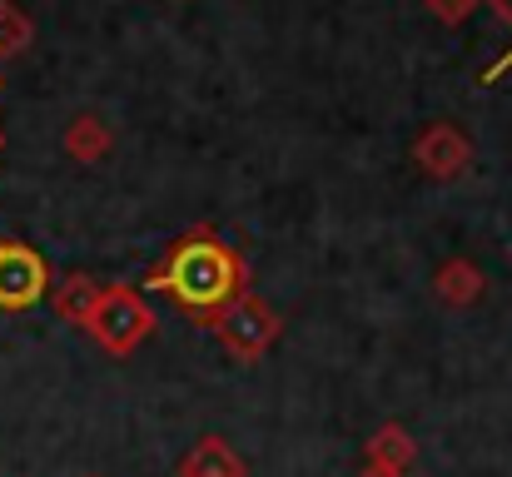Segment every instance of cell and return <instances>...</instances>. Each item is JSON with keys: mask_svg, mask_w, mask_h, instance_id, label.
<instances>
[{"mask_svg": "<svg viewBox=\"0 0 512 477\" xmlns=\"http://www.w3.org/2000/svg\"><path fill=\"white\" fill-rule=\"evenodd\" d=\"M244 279H249V269H244L239 249L229 239H219L209 224H194V229H184L174 239L170 254L145 274V289L170 294L194 323L209 328L244 294Z\"/></svg>", "mask_w": 512, "mask_h": 477, "instance_id": "1", "label": "cell"}, {"mask_svg": "<svg viewBox=\"0 0 512 477\" xmlns=\"http://www.w3.org/2000/svg\"><path fill=\"white\" fill-rule=\"evenodd\" d=\"M209 333H214V338H219L239 363H259V358L269 353V343L284 333V318L274 314L259 294H249V289H244L224 314L209 323Z\"/></svg>", "mask_w": 512, "mask_h": 477, "instance_id": "2", "label": "cell"}, {"mask_svg": "<svg viewBox=\"0 0 512 477\" xmlns=\"http://www.w3.org/2000/svg\"><path fill=\"white\" fill-rule=\"evenodd\" d=\"M85 328L95 333L100 348H110V353L125 358V353H135L155 333V314H150V304L135 289H105L100 304H95V314L85 318Z\"/></svg>", "mask_w": 512, "mask_h": 477, "instance_id": "3", "label": "cell"}, {"mask_svg": "<svg viewBox=\"0 0 512 477\" xmlns=\"http://www.w3.org/2000/svg\"><path fill=\"white\" fill-rule=\"evenodd\" d=\"M50 294V269L35 249L0 239V309H30Z\"/></svg>", "mask_w": 512, "mask_h": 477, "instance_id": "4", "label": "cell"}, {"mask_svg": "<svg viewBox=\"0 0 512 477\" xmlns=\"http://www.w3.org/2000/svg\"><path fill=\"white\" fill-rule=\"evenodd\" d=\"M468 159H473V145H468L453 125H433V130L418 140V164H423L433 179H453Z\"/></svg>", "mask_w": 512, "mask_h": 477, "instance_id": "5", "label": "cell"}, {"mask_svg": "<svg viewBox=\"0 0 512 477\" xmlns=\"http://www.w3.org/2000/svg\"><path fill=\"white\" fill-rule=\"evenodd\" d=\"M179 477H249L244 468V458L224 443V438H199L189 453H184V463H179Z\"/></svg>", "mask_w": 512, "mask_h": 477, "instance_id": "6", "label": "cell"}, {"mask_svg": "<svg viewBox=\"0 0 512 477\" xmlns=\"http://www.w3.org/2000/svg\"><path fill=\"white\" fill-rule=\"evenodd\" d=\"M363 463H378V468H393V473H403V468L413 463V438H408L398 423H388V428H378V433L368 438V453H363Z\"/></svg>", "mask_w": 512, "mask_h": 477, "instance_id": "7", "label": "cell"}, {"mask_svg": "<svg viewBox=\"0 0 512 477\" xmlns=\"http://www.w3.org/2000/svg\"><path fill=\"white\" fill-rule=\"evenodd\" d=\"M100 294H105V289H100L90 274H75V279H65V284H60V294H55V309H60V318H70V323H85V318L95 314Z\"/></svg>", "mask_w": 512, "mask_h": 477, "instance_id": "8", "label": "cell"}, {"mask_svg": "<svg viewBox=\"0 0 512 477\" xmlns=\"http://www.w3.org/2000/svg\"><path fill=\"white\" fill-rule=\"evenodd\" d=\"M438 294L463 309V304H473V299L483 294V274H478L468 259H453V264H443V274H438Z\"/></svg>", "mask_w": 512, "mask_h": 477, "instance_id": "9", "label": "cell"}, {"mask_svg": "<svg viewBox=\"0 0 512 477\" xmlns=\"http://www.w3.org/2000/svg\"><path fill=\"white\" fill-rule=\"evenodd\" d=\"M105 145H110V135H105V130H100V120H90V115H85V120H75V130H65V150H70V155H80V159H95Z\"/></svg>", "mask_w": 512, "mask_h": 477, "instance_id": "10", "label": "cell"}, {"mask_svg": "<svg viewBox=\"0 0 512 477\" xmlns=\"http://www.w3.org/2000/svg\"><path fill=\"white\" fill-rule=\"evenodd\" d=\"M25 40H30V20H25L15 5L0 0V55H15Z\"/></svg>", "mask_w": 512, "mask_h": 477, "instance_id": "11", "label": "cell"}, {"mask_svg": "<svg viewBox=\"0 0 512 477\" xmlns=\"http://www.w3.org/2000/svg\"><path fill=\"white\" fill-rule=\"evenodd\" d=\"M488 5H493V10H498V15L508 20V30H512V0H488ZM508 65H512V45H508V50H503V60H498V65H493L488 75H483V85H493V80H498V75H503Z\"/></svg>", "mask_w": 512, "mask_h": 477, "instance_id": "12", "label": "cell"}, {"mask_svg": "<svg viewBox=\"0 0 512 477\" xmlns=\"http://www.w3.org/2000/svg\"><path fill=\"white\" fill-rule=\"evenodd\" d=\"M428 5H433V10L443 15V20H458V15H463V10H468L473 0H428Z\"/></svg>", "mask_w": 512, "mask_h": 477, "instance_id": "13", "label": "cell"}, {"mask_svg": "<svg viewBox=\"0 0 512 477\" xmlns=\"http://www.w3.org/2000/svg\"><path fill=\"white\" fill-rule=\"evenodd\" d=\"M363 477H403V473H393V468H378V463H363Z\"/></svg>", "mask_w": 512, "mask_h": 477, "instance_id": "14", "label": "cell"}]
</instances>
